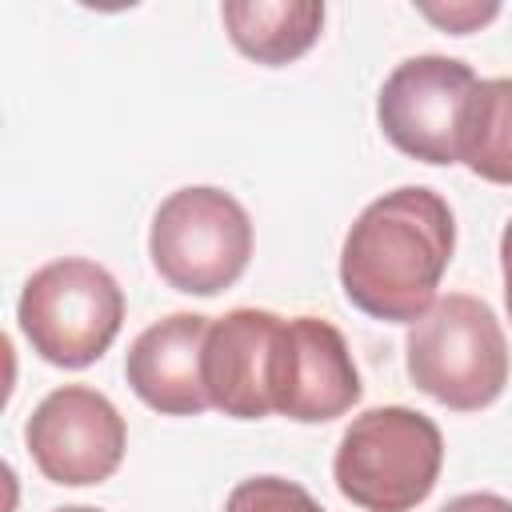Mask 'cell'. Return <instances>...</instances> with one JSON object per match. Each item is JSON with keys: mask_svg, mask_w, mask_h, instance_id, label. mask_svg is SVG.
Listing matches in <instances>:
<instances>
[{"mask_svg": "<svg viewBox=\"0 0 512 512\" xmlns=\"http://www.w3.org/2000/svg\"><path fill=\"white\" fill-rule=\"evenodd\" d=\"M148 256L160 280L188 296L232 288L252 256V220L236 196L212 184L172 192L148 228Z\"/></svg>", "mask_w": 512, "mask_h": 512, "instance_id": "5b68a950", "label": "cell"}, {"mask_svg": "<svg viewBox=\"0 0 512 512\" xmlns=\"http://www.w3.org/2000/svg\"><path fill=\"white\" fill-rule=\"evenodd\" d=\"M444 436L404 404L360 412L340 436L332 476L344 500L364 512H412L440 480Z\"/></svg>", "mask_w": 512, "mask_h": 512, "instance_id": "7a4b0ae2", "label": "cell"}, {"mask_svg": "<svg viewBox=\"0 0 512 512\" xmlns=\"http://www.w3.org/2000/svg\"><path fill=\"white\" fill-rule=\"evenodd\" d=\"M420 12H424L428 20H436L440 28H448V32H456V36H464V32H476L480 24H488V20L500 12V4H476V0L448 4V8H440V4H420Z\"/></svg>", "mask_w": 512, "mask_h": 512, "instance_id": "5bb4252c", "label": "cell"}, {"mask_svg": "<svg viewBox=\"0 0 512 512\" xmlns=\"http://www.w3.org/2000/svg\"><path fill=\"white\" fill-rule=\"evenodd\" d=\"M24 444L52 484L84 488L108 480L120 468L128 428L104 392L88 384H64L36 404L24 424Z\"/></svg>", "mask_w": 512, "mask_h": 512, "instance_id": "52a82bcc", "label": "cell"}, {"mask_svg": "<svg viewBox=\"0 0 512 512\" xmlns=\"http://www.w3.org/2000/svg\"><path fill=\"white\" fill-rule=\"evenodd\" d=\"M440 512H512V500L496 496V492H464V496L448 500Z\"/></svg>", "mask_w": 512, "mask_h": 512, "instance_id": "9a60e30c", "label": "cell"}, {"mask_svg": "<svg viewBox=\"0 0 512 512\" xmlns=\"http://www.w3.org/2000/svg\"><path fill=\"white\" fill-rule=\"evenodd\" d=\"M16 320L40 360L56 368H88L108 352L124 324V292L104 264L64 256L28 276Z\"/></svg>", "mask_w": 512, "mask_h": 512, "instance_id": "277c9868", "label": "cell"}, {"mask_svg": "<svg viewBox=\"0 0 512 512\" xmlns=\"http://www.w3.org/2000/svg\"><path fill=\"white\" fill-rule=\"evenodd\" d=\"M500 268H504V304H508V316H512V220L500 236Z\"/></svg>", "mask_w": 512, "mask_h": 512, "instance_id": "2e32d148", "label": "cell"}, {"mask_svg": "<svg viewBox=\"0 0 512 512\" xmlns=\"http://www.w3.org/2000/svg\"><path fill=\"white\" fill-rule=\"evenodd\" d=\"M360 392V372L336 324L316 316L284 320L272 380V400L280 416L300 424H324L352 412Z\"/></svg>", "mask_w": 512, "mask_h": 512, "instance_id": "ba28073f", "label": "cell"}, {"mask_svg": "<svg viewBox=\"0 0 512 512\" xmlns=\"http://www.w3.org/2000/svg\"><path fill=\"white\" fill-rule=\"evenodd\" d=\"M408 376L452 412L488 408L508 384V340L496 312L468 296H440L408 328Z\"/></svg>", "mask_w": 512, "mask_h": 512, "instance_id": "3957f363", "label": "cell"}, {"mask_svg": "<svg viewBox=\"0 0 512 512\" xmlns=\"http://www.w3.org/2000/svg\"><path fill=\"white\" fill-rule=\"evenodd\" d=\"M460 160L492 184H512V76L476 80L460 120Z\"/></svg>", "mask_w": 512, "mask_h": 512, "instance_id": "7c38bea8", "label": "cell"}, {"mask_svg": "<svg viewBox=\"0 0 512 512\" xmlns=\"http://www.w3.org/2000/svg\"><path fill=\"white\" fill-rule=\"evenodd\" d=\"M476 88V72L452 56H408L396 64L376 96L384 136L412 160L456 164L460 120Z\"/></svg>", "mask_w": 512, "mask_h": 512, "instance_id": "8992f818", "label": "cell"}, {"mask_svg": "<svg viewBox=\"0 0 512 512\" xmlns=\"http://www.w3.org/2000/svg\"><path fill=\"white\" fill-rule=\"evenodd\" d=\"M212 320L200 312H172L148 324L124 360L132 392L164 416H196L208 404L204 392V340Z\"/></svg>", "mask_w": 512, "mask_h": 512, "instance_id": "30bf717a", "label": "cell"}, {"mask_svg": "<svg viewBox=\"0 0 512 512\" xmlns=\"http://www.w3.org/2000/svg\"><path fill=\"white\" fill-rule=\"evenodd\" d=\"M220 16L228 40L268 68L304 56L324 28V4L316 0H228Z\"/></svg>", "mask_w": 512, "mask_h": 512, "instance_id": "8fae6325", "label": "cell"}, {"mask_svg": "<svg viewBox=\"0 0 512 512\" xmlns=\"http://www.w3.org/2000/svg\"><path fill=\"white\" fill-rule=\"evenodd\" d=\"M284 320L264 308H232L212 320L204 340V392L208 404L236 420L276 412V348Z\"/></svg>", "mask_w": 512, "mask_h": 512, "instance_id": "9c48e42d", "label": "cell"}, {"mask_svg": "<svg viewBox=\"0 0 512 512\" xmlns=\"http://www.w3.org/2000/svg\"><path fill=\"white\" fill-rule=\"evenodd\" d=\"M56 512H100V508H88V504H68V508H56Z\"/></svg>", "mask_w": 512, "mask_h": 512, "instance_id": "e0dca14e", "label": "cell"}, {"mask_svg": "<svg viewBox=\"0 0 512 512\" xmlns=\"http://www.w3.org/2000/svg\"><path fill=\"white\" fill-rule=\"evenodd\" d=\"M224 512H324V508L296 480H284V476H252V480H240L228 492Z\"/></svg>", "mask_w": 512, "mask_h": 512, "instance_id": "4fadbf2b", "label": "cell"}, {"mask_svg": "<svg viewBox=\"0 0 512 512\" xmlns=\"http://www.w3.org/2000/svg\"><path fill=\"white\" fill-rule=\"evenodd\" d=\"M456 248V220L440 192L404 184L376 196L344 236L340 284L352 308L384 324H416Z\"/></svg>", "mask_w": 512, "mask_h": 512, "instance_id": "6da1fadb", "label": "cell"}]
</instances>
